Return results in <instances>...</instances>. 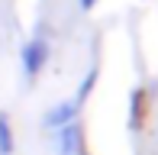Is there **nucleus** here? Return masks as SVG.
<instances>
[{
  "label": "nucleus",
  "instance_id": "1",
  "mask_svg": "<svg viewBox=\"0 0 158 155\" xmlns=\"http://www.w3.org/2000/svg\"><path fill=\"white\" fill-rule=\"evenodd\" d=\"M48 58H52V45H48L45 29L39 26V32H35V36H29V39L23 42V48H19V65H23L26 81H35V78L45 71Z\"/></svg>",
  "mask_w": 158,
  "mask_h": 155
},
{
  "label": "nucleus",
  "instance_id": "2",
  "mask_svg": "<svg viewBox=\"0 0 158 155\" xmlns=\"http://www.w3.org/2000/svg\"><path fill=\"white\" fill-rule=\"evenodd\" d=\"M81 145H84V129H81L77 119L61 126V129H55V149H58V155H77Z\"/></svg>",
  "mask_w": 158,
  "mask_h": 155
},
{
  "label": "nucleus",
  "instance_id": "3",
  "mask_svg": "<svg viewBox=\"0 0 158 155\" xmlns=\"http://www.w3.org/2000/svg\"><path fill=\"white\" fill-rule=\"evenodd\" d=\"M74 119H77V103L74 100H61V103H55V107L45 110L42 126H45V129H61V126L74 123Z\"/></svg>",
  "mask_w": 158,
  "mask_h": 155
},
{
  "label": "nucleus",
  "instance_id": "4",
  "mask_svg": "<svg viewBox=\"0 0 158 155\" xmlns=\"http://www.w3.org/2000/svg\"><path fill=\"white\" fill-rule=\"evenodd\" d=\"M13 149H16V136H13L10 113L0 110V155H13Z\"/></svg>",
  "mask_w": 158,
  "mask_h": 155
},
{
  "label": "nucleus",
  "instance_id": "5",
  "mask_svg": "<svg viewBox=\"0 0 158 155\" xmlns=\"http://www.w3.org/2000/svg\"><path fill=\"white\" fill-rule=\"evenodd\" d=\"M77 3H81V10H94V3H97V0H77Z\"/></svg>",
  "mask_w": 158,
  "mask_h": 155
},
{
  "label": "nucleus",
  "instance_id": "6",
  "mask_svg": "<svg viewBox=\"0 0 158 155\" xmlns=\"http://www.w3.org/2000/svg\"><path fill=\"white\" fill-rule=\"evenodd\" d=\"M77 155H81V152H77Z\"/></svg>",
  "mask_w": 158,
  "mask_h": 155
}]
</instances>
